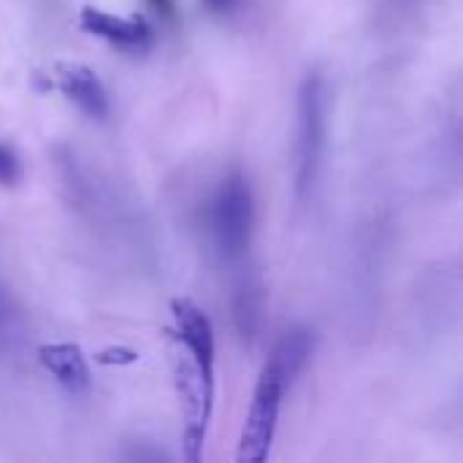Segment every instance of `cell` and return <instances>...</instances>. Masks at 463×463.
<instances>
[{"label": "cell", "instance_id": "1", "mask_svg": "<svg viewBox=\"0 0 463 463\" xmlns=\"http://www.w3.org/2000/svg\"><path fill=\"white\" fill-rule=\"evenodd\" d=\"M252 222H255V203L250 182L241 171L228 174L212 201L209 209V228L217 252L225 260H239L250 250L252 239Z\"/></svg>", "mask_w": 463, "mask_h": 463}, {"label": "cell", "instance_id": "2", "mask_svg": "<svg viewBox=\"0 0 463 463\" xmlns=\"http://www.w3.org/2000/svg\"><path fill=\"white\" fill-rule=\"evenodd\" d=\"M174 383L182 402V456L184 463H203V445L214 404V377H206L195 361L179 347L174 355Z\"/></svg>", "mask_w": 463, "mask_h": 463}, {"label": "cell", "instance_id": "3", "mask_svg": "<svg viewBox=\"0 0 463 463\" xmlns=\"http://www.w3.org/2000/svg\"><path fill=\"white\" fill-rule=\"evenodd\" d=\"M326 144V100L323 81L309 73L298 90V133H296V193L304 198L317 176Z\"/></svg>", "mask_w": 463, "mask_h": 463}, {"label": "cell", "instance_id": "4", "mask_svg": "<svg viewBox=\"0 0 463 463\" xmlns=\"http://www.w3.org/2000/svg\"><path fill=\"white\" fill-rule=\"evenodd\" d=\"M285 393H288V385L263 369L258 377L255 393H252L247 420L241 426V437L236 445V461L233 463H269Z\"/></svg>", "mask_w": 463, "mask_h": 463}, {"label": "cell", "instance_id": "5", "mask_svg": "<svg viewBox=\"0 0 463 463\" xmlns=\"http://www.w3.org/2000/svg\"><path fill=\"white\" fill-rule=\"evenodd\" d=\"M174 315V339L176 345L195 361V366L214 377V331L206 312L193 298H174L171 301Z\"/></svg>", "mask_w": 463, "mask_h": 463}, {"label": "cell", "instance_id": "6", "mask_svg": "<svg viewBox=\"0 0 463 463\" xmlns=\"http://www.w3.org/2000/svg\"><path fill=\"white\" fill-rule=\"evenodd\" d=\"M79 24H81L84 33L106 38L111 46H119L122 52L141 54L152 43V27H149V22L144 16L122 19V16H114V14H109L103 8L84 5L81 16H79Z\"/></svg>", "mask_w": 463, "mask_h": 463}, {"label": "cell", "instance_id": "7", "mask_svg": "<svg viewBox=\"0 0 463 463\" xmlns=\"http://www.w3.org/2000/svg\"><path fill=\"white\" fill-rule=\"evenodd\" d=\"M54 87L87 117L106 119L109 114V95L100 79L79 62H57L54 68Z\"/></svg>", "mask_w": 463, "mask_h": 463}, {"label": "cell", "instance_id": "8", "mask_svg": "<svg viewBox=\"0 0 463 463\" xmlns=\"http://www.w3.org/2000/svg\"><path fill=\"white\" fill-rule=\"evenodd\" d=\"M38 364L43 366L46 374L54 377V383L71 393L81 396L90 388V366L79 345L71 342H57V345H41L38 347Z\"/></svg>", "mask_w": 463, "mask_h": 463}, {"label": "cell", "instance_id": "9", "mask_svg": "<svg viewBox=\"0 0 463 463\" xmlns=\"http://www.w3.org/2000/svg\"><path fill=\"white\" fill-rule=\"evenodd\" d=\"M312 353H315V334L309 328H290L274 345L263 369L271 372L274 377H279L290 388L296 383V377L307 369Z\"/></svg>", "mask_w": 463, "mask_h": 463}, {"label": "cell", "instance_id": "10", "mask_svg": "<svg viewBox=\"0 0 463 463\" xmlns=\"http://www.w3.org/2000/svg\"><path fill=\"white\" fill-rule=\"evenodd\" d=\"M233 317H236V328L244 336L258 334V326H260V317H263V296H260L258 285L255 288L252 285L239 288L236 301H233Z\"/></svg>", "mask_w": 463, "mask_h": 463}, {"label": "cell", "instance_id": "11", "mask_svg": "<svg viewBox=\"0 0 463 463\" xmlns=\"http://www.w3.org/2000/svg\"><path fill=\"white\" fill-rule=\"evenodd\" d=\"M95 361L100 366H130L138 361V353L130 350V347H109V350H100L95 355Z\"/></svg>", "mask_w": 463, "mask_h": 463}, {"label": "cell", "instance_id": "12", "mask_svg": "<svg viewBox=\"0 0 463 463\" xmlns=\"http://www.w3.org/2000/svg\"><path fill=\"white\" fill-rule=\"evenodd\" d=\"M22 176L19 160L11 149L0 146V187H14Z\"/></svg>", "mask_w": 463, "mask_h": 463}, {"label": "cell", "instance_id": "13", "mask_svg": "<svg viewBox=\"0 0 463 463\" xmlns=\"http://www.w3.org/2000/svg\"><path fill=\"white\" fill-rule=\"evenodd\" d=\"M149 5H152L163 19H168V22L176 19V5H174V0H149Z\"/></svg>", "mask_w": 463, "mask_h": 463}, {"label": "cell", "instance_id": "14", "mask_svg": "<svg viewBox=\"0 0 463 463\" xmlns=\"http://www.w3.org/2000/svg\"><path fill=\"white\" fill-rule=\"evenodd\" d=\"M241 0H203V5L214 14H231Z\"/></svg>", "mask_w": 463, "mask_h": 463}, {"label": "cell", "instance_id": "15", "mask_svg": "<svg viewBox=\"0 0 463 463\" xmlns=\"http://www.w3.org/2000/svg\"><path fill=\"white\" fill-rule=\"evenodd\" d=\"M5 326H8V301H5V293L0 285V339H5Z\"/></svg>", "mask_w": 463, "mask_h": 463}]
</instances>
